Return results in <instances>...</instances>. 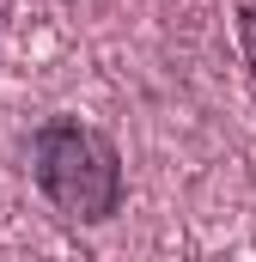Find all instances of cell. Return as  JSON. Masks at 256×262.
Returning <instances> with one entry per match:
<instances>
[{"mask_svg":"<svg viewBox=\"0 0 256 262\" xmlns=\"http://www.w3.org/2000/svg\"><path fill=\"white\" fill-rule=\"evenodd\" d=\"M31 183L67 226H110L122 213L128 177L116 140L79 116H49L31 134Z\"/></svg>","mask_w":256,"mask_h":262,"instance_id":"6da1fadb","label":"cell"},{"mask_svg":"<svg viewBox=\"0 0 256 262\" xmlns=\"http://www.w3.org/2000/svg\"><path fill=\"white\" fill-rule=\"evenodd\" d=\"M238 49H244L250 79H256V0H250V6H238Z\"/></svg>","mask_w":256,"mask_h":262,"instance_id":"7a4b0ae2","label":"cell"}]
</instances>
